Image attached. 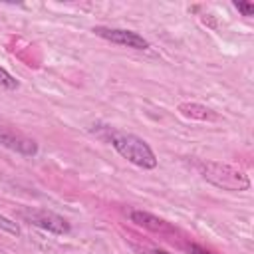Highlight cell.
<instances>
[{"label":"cell","mask_w":254,"mask_h":254,"mask_svg":"<svg viewBox=\"0 0 254 254\" xmlns=\"http://www.w3.org/2000/svg\"><path fill=\"white\" fill-rule=\"evenodd\" d=\"M105 135H101L107 143H111V147L129 163H133L135 167L141 169H155L157 167V157L153 153V149L149 147V143L133 133H121L115 131L111 127H103Z\"/></svg>","instance_id":"obj_1"},{"label":"cell","mask_w":254,"mask_h":254,"mask_svg":"<svg viewBox=\"0 0 254 254\" xmlns=\"http://www.w3.org/2000/svg\"><path fill=\"white\" fill-rule=\"evenodd\" d=\"M194 169L200 173V177L204 181H208L210 185L222 189V190H232V192H240V190H248L250 189V179L240 171L234 169L226 163H218V161H196Z\"/></svg>","instance_id":"obj_2"},{"label":"cell","mask_w":254,"mask_h":254,"mask_svg":"<svg viewBox=\"0 0 254 254\" xmlns=\"http://www.w3.org/2000/svg\"><path fill=\"white\" fill-rule=\"evenodd\" d=\"M18 218L24 220V222H28V224H32V226H38V228H42V230H48V232H52V234H67V232L71 230L69 222H67L64 216H60V214H56V212H52V210L22 208V210L18 212Z\"/></svg>","instance_id":"obj_3"},{"label":"cell","mask_w":254,"mask_h":254,"mask_svg":"<svg viewBox=\"0 0 254 254\" xmlns=\"http://www.w3.org/2000/svg\"><path fill=\"white\" fill-rule=\"evenodd\" d=\"M95 36L111 42V44H117V46H125V48H133V50H149V42L133 32V30H125V28H107V26H95L91 30Z\"/></svg>","instance_id":"obj_4"},{"label":"cell","mask_w":254,"mask_h":254,"mask_svg":"<svg viewBox=\"0 0 254 254\" xmlns=\"http://www.w3.org/2000/svg\"><path fill=\"white\" fill-rule=\"evenodd\" d=\"M0 145L18 153V155H24V157H34L38 153V143L22 133H16L14 129H8V127H2L0 125Z\"/></svg>","instance_id":"obj_5"},{"label":"cell","mask_w":254,"mask_h":254,"mask_svg":"<svg viewBox=\"0 0 254 254\" xmlns=\"http://www.w3.org/2000/svg\"><path fill=\"white\" fill-rule=\"evenodd\" d=\"M129 218L137 226H143V228L153 230V232H175V228L169 222H165L163 218H159V216H155L151 212H145V210H131Z\"/></svg>","instance_id":"obj_6"},{"label":"cell","mask_w":254,"mask_h":254,"mask_svg":"<svg viewBox=\"0 0 254 254\" xmlns=\"http://www.w3.org/2000/svg\"><path fill=\"white\" fill-rule=\"evenodd\" d=\"M179 113L185 115V117H190V119H198V121H210V119L216 117V113L212 109H208L206 105L190 103V101L179 103Z\"/></svg>","instance_id":"obj_7"},{"label":"cell","mask_w":254,"mask_h":254,"mask_svg":"<svg viewBox=\"0 0 254 254\" xmlns=\"http://www.w3.org/2000/svg\"><path fill=\"white\" fill-rule=\"evenodd\" d=\"M0 230H4V232H8V234H12V236H20V226H18V222H14L12 218H8V216H4V214H0Z\"/></svg>","instance_id":"obj_8"},{"label":"cell","mask_w":254,"mask_h":254,"mask_svg":"<svg viewBox=\"0 0 254 254\" xmlns=\"http://www.w3.org/2000/svg\"><path fill=\"white\" fill-rule=\"evenodd\" d=\"M0 85H4L6 89H18V79L10 73V71H6L4 67H0Z\"/></svg>","instance_id":"obj_9"},{"label":"cell","mask_w":254,"mask_h":254,"mask_svg":"<svg viewBox=\"0 0 254 254\" xmlns=\"http://www.w3.org/2000/svg\"><path fill=\"white\" fill-rule=\"evenodd\" d=\"M234 8L242 14V16H252L254 14V4L252 2H244V0H234Z\"/></svg>","instance_id":"obj_10"},{"label":"cell","mask_w":254,"mask_h":254,"mask_svg":"<svg viewBox=\"0 0 254 254\" xmlns=\"http://www.w3.org/2000/svg\"><path fill=\"white\" fill-rule=\"evenodd\" d=\"M187 250H189L190 254H214V252H210V250H206V248H202V246H198V244H189Z\"/></svg>","instance_id":"obj_11"},{"label":"cell","mask_w":254,"mask_h":254,"mask_svg":"<svg viewBox=\"0 0 254 254\" xmlns=\"http://www.w3.org/2000/svg\"><path fill=\"white\" fill-rule=\"evenodd\" d=\"M147 254H169V252H165V250H159V248H153V250H149Z\"/></svg>","instance_id":"obj_12"}]
</instances>
